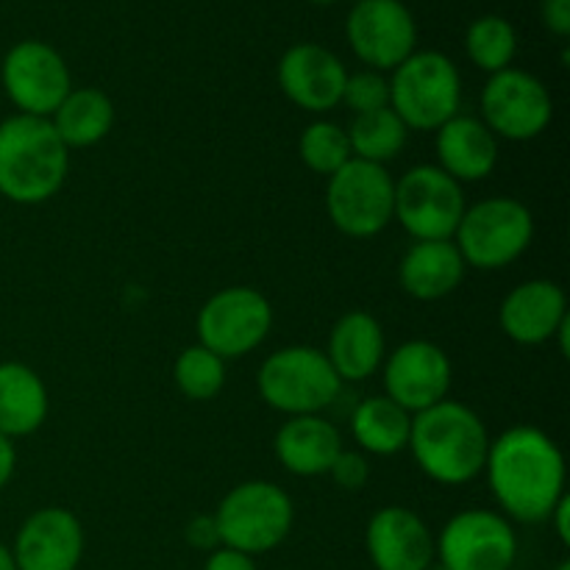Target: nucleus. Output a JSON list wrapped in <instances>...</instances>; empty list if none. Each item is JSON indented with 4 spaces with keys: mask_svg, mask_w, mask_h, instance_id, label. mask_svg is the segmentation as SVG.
Returning a JSON list of instances; mask_svg holds the SVG:
<instances>
[{
    "mask_svg": "<svg viewBox=\"0 0 570 570\" xmlns=\"http://www.w3.org/2000/svg\"><path fill=\"white\" fill-rule=\"evenodd\" d=\"M484 476L501 515L543 523L566 495V456L540 429L512 426L490 440Z\"/></svg>",
    "mask_w": 570,
    "mask_h": 570,
    "instance_id": "f257e3e1",
    "label": "nucleus"
},
{
    "mask_svg": "<svg viewBox=\"0 0 570 570\" xmlns=\"http://www.w3.org/2000/svg\"><path fill=\"white\" fill-rule=\"evenodd\" d=\"M406 449L432 482L460 488L484 473L490 434L471 406L445 399L412 415Z\"/></svg>",
    "mask_w": 570,
    "mask_h": 570,
    "instance_id": "f03ea898",
    "label": "nucleus"
},
{
    "mask_svg": "<svg viewBox=\"0 0 570 570\" xmlns=\"http://www.w3.org/2000/svg\"><path fill=\"white\" fill-rule=\"evenodd\" d=\"M70 148L48 117L11 115L0 122V195L11 204H45L65 187Z\"/></svg>",
    "mask_w": 570,
    "mask_h": 570,
    "instance_id": "7ed1b4c3",
    "label": "nucleus"
},
{
    "mask_svg": "<svg viewBox=\"0 0 570 570\" xmlns=\"http://www.w3.org/2000/svg\"><path fill=\"white\" fill-rule=\"evenodd\" d=\"M460 70L440 50H415L390 78V109L410 131H438L460 115Z\"/></svg>",
    "mask_w": 570,
    "mask_h": 570,
    "instance_id": "20e7f679",
    "label": "nucleus"
},
{
    "mask_svg": "<svg viewBox=\"0 0 570 570\" xmlns=\"http://www.w3.org/2000/svg\"><path fill=\"white\" fill-rule=\"evenodd\" d=\"M220 546L243 554H267L287 540L295 523L293 499L278 484L254 479L223 495L215 510Z\"/></svg>",
    "mask_w": 570,
    "mask_h": 570,
    "instance_id": "39448f33",
    "label": "nucleus"
},
{
    "mask_svg": "<svg viewBox=\"0 0 570 570\" xmlns=\"http://www.w3.org/2000/svg\"><path fill=\"white\" fill-rule=\"evenodd\" d=\"M262 401L287 417L321 415L334 404L343 382L326 351L312 345H287L267 356L256 376Z\"/></svg>",
    "mask_w": 570,
    "mask_h": 570,
    "instance_id": "423d86ee",
    "label": "nucleus"
},
{
    "mask_svg": "<svg viewBox=\"0 0 570 570\" xmlns=\"http://www.w3.org/2000/svg\"><path fill=\"white\" fill-rule=\"evenodd\" d=\"M532 237V209L512 195H493L468 206L454 232V245L468 267L501 271L527 254Z\"/></svg>",
    "mask_w": 570,
    "mask_h": 570,
    "instance_id": "0eeeda50",
    "label": "nucleus"
},
{
    "mask_svg": "<svg viewBox=\"0 0 570 570\" xmlns=\"http://www.w3.org/2000/svg\"><path fill=\"white\" fill-rule=\"evenodd\" d=\"M326 212L337 232L371 239L393 223L395 181L387 167L348 159L326 184Z\"/></svg>",
    "mask_w": 570,
    "mask_h": 570,
    "instance_id": "6e6552de",
    "label": "nucleus"
},
{
    "mask_svg": "<svg viewBox=\"0 0 570 570\" xmlns=\"http://www.w3.org/2000/svg\"><path fill=\"white\" fill-rule=\"evenodd\" d=\"M465 189L438 165H417L395 181V215L415 243L454 239L465 215Z\"/></svg>",
    "mask_w": 570,
    "mask_h": 570,
    "instance_id": "1a4fd4ad",
    "label": "nucleus"
},
{
    "mask_svg": "<svg viewBox=\"0 0 570 570\" xmlns=\"http://www.w3.org/2000/svg\"><path fill=\"white\" fill-rule=\"evenodd\" d=\"M198 343L220 360H239L259 348L273 328V306L259 289L226 287L198 312Z\"/></svg>",
    "mask_w": 570,
    "mask_h": 570,
    "instance_id": "9d476101",
    "label": "nucleus"
},
{
    "mask_svg": "<svg viewBox=\"0 0 570 570\" xmlns=\"http://www.w3.org/2000/svg\"><path fill=\"white\" fill-rule=\"evenodd\" d=\"M554 100L538 76L518 67L493 72L482 89V117L479 120L495 134V139L529 142L551 126Z\"/></svg>",
    "mask_w": 570,
    "mask_h": 570,
    "instance_id": "9b49d317",
    "label": "nucleus"
},
{
    "mask_svg": "<svg viewBox=\"0 0 570 570\" xmlns=\"http://www.w3.org/2000/svg\"><path fill=\"white\" fill-rule=\"evenodd\" d=\"M515 557V529L493 510L456 512L434 540V560L445 570H510Z\"/></svg>",
    "mask_w": 570,
    "mask_h": 570,
    "instance_id": "f8f14e48",
    "label": "nucleus"
},
{
    "mask_svg": "<svg viewBox=\"0 0 570 570\" xmlns=\"http://www.w3.org/2000/svg\"><path fill=\"white\" fill-rule=\"evenodd\" d=\"M6 98L17 115L50 117L72 89L70 67L59 50L39 39H22L6 53L0 67Z\"/></svg>",
    "mask_w": 570,
    "mask_h": 570,
    "instance_id": "ddd939ff",
    "label": "nucleus"
},
{
    "mask_svg": "<svg viewBox=\"0 0 570 570\" xmlns=\"http://www.w3.org/2000/svg\"><path fill=\"white\" fill-rule=\"evenodd\" d=\"M345 37L367 70L387 72L417 50V22L401 0H356L345 20Z\"/></svg>",
    "mask_w": 570,
    "mask_h": 570,
    "instance_id": "4468645a",
    "label": "nucleus"
},
{
    "mask_svg": "<svg viewBox=\"0 0 570 570\" xmlns=\"http://www.w3.org/2000/svg\"><path fill=\"white\" fill-rule=\"evenodd\" d=\"M384 395L404 406L410 415L429 410L449 399L451 367L449 354L429 340H410L384 356Z\"/></svg>",
    "mask_w": 570,
    "mask_h": 570,
    "instance_id": "2eb2a0df",
    "label": "nucleus"
},
{
    "mask_svg": "<svg viewBox=\"0 0 570 570\" xmlns=\"http://www.w3.org/2000/svg\"><path fill=\"white\" fill-rule=\"evenodd\" d=\"M278 87L298 109L323 115L343 100L348 70L337 53L317 42H298L278 61Z\"/></svg>",
    "mask_w": 570,
    "mask_h": 570,
    "instance_id": "dca6fc26",
    "label": "nucleus"
},
{
    "mask_svg": "<svg viewBox=\"0 0 570 570\" xmlns=\"http://www.w3.org/2000/svg\"><path fill=\"white\" fill-rule=\"evenodd\" d=\"M17 570H76L83 557V527L65 507H42L14 538Z\"/></svg>",
    "mask_w": 570,
    "mask_h": 570,
    "instance_id": "f3484780",
    "label": "nucleus"
},
{
    "mask_svg": "<svg viewBox=\"0 0 570 570\" xmlns=\"http://www.w3.org/2000/svg\"><path fill=\"white\" fill-rule=\"evenodd\" d=\"M365 549L376 570H426L434 562V534L406 507H382L367 521Z\"/></svg>",
    "mask_w": 570,
    "mask_h": 570,
    "instance_id": "a211bd4d",
    "label": "nucleus"
},
{
    "mask_svg": "<svg viewBox=\"0 0 570 570\" xmlns=\"http://www.w3.org/2000/svg\"><path fill=\"white\" fill-rule=\"evenodd\" d=\"M568 317L566 289L549 278H532L512 287L499 309L501 332L518 345L549 343Z\"/></svg>",
    "mask_w": 570,
    "mask_h": 570,
    "instance_id": "6ab92c4d",
    "label": "nucleus"
},
{
    "mask_svg": "<svg viewBox=\"0 0 570 570\" xmlns=\"http://www.w3.org/2000/svg\"><path fill=\"white\" fill-rule=\"evenodd\" d=\"M438 167L454 181H482L499 165V139L479 117L454 115L438 128Z\"/></svg>",
    "mask_w": 570,
    "mask_h": 570,
    "instance_id": "aec40b11",
    "label": "nucleus"
},
{
    "mask_svg": "<svg viewBox=\"0 0 570 570\" xmlns=\"http://www.w3.org/2000/svg\"><path fill=\"white\" fill-rule=\"evenodd\" d=\"M273 451L293 476H326L343 451V434L323 415L287 417L276 432Z\"/></svg>",
    "mask_w": 570,
    "mask_h": 570,
    "instance_id": "412c9836",
    "label": "nucleus"
},
{
    "mask_svg": "<svg viewBox=\"0 0 570 570\" xmlns=\"http://www.w3.org/2000/svg\"><path fill=\"white\" fill-rule=\"evenodd\" d=\"M326 356L340 382H365L387 356L382 323L371 312H345L328 334Z\"/></svg>",
    "mask_w": 570,
    "mask_h": 570,
    "instance_id": "4be33fe9",
    "label": "nucleus"
},
{
    "mask_svg": "<svg viewBox=\"0 0 570 570\" xmlns=\"http://www.w3.org/2000/svg\"><path fill=\"white\" fill-rule=\"evenodd\" d=\"M465 271L468 265L454 239H423L412 243L401 256L399 282L415 301H440L460 287Z\"/></svg>",
    "mask_w": 570,
    "mask_h": 570,
    "instance_id": "5701e85b",
    "label": "nucleus"
},
{
    "mask_svg": "<svg viewBox=\"0 0 570 570\" xmlns=\"http://www.w3.org/2000/svg\"><path fill=\"white\" fill-rule=\"evenodd\" d=\"M48 410V387L33 367L0 362V434L9 440L28 438L42 426Z\"/></svg>",
    "mask_w": 570,
    "mask_h": 570,
    "instance_id": "b1692460",
    "label": "nucleus"
},
{
    "mask_svg": "<svg viewBox=\"0 0 570 570\" xmlns=\"http://www.w3.org/2000/svg\"><path fill=\"white\" fill-rule=\"evenodd\" d=\"M48 120L67 148H92L115 126V104L95 87H72Z\"/></svg>",
    "mask_w": 570,
    "mask_h": 570,
    "instance_id": "393cba45",
    "label": "nucleus"
},
{
    "mask_svg": "<svg viewBox=\"0 0 570 570\" xmlns=\"http://www.w3.org/2000/svg\"><path fill=\"white\" fill-rule=\"evenodd\" d=\"M412 415L387 395H371L351 415V434L362 454L393 456L410 445Z\"/></svg>",
    "mask_w": 570,
    "mask_h": 570,
    "instance_id": "a878e982",
    "label": "nucleus"
},
{
    "mask_svg": "<svg viewBox=\"0 0 570 570\" xmlns=\"http://www.w3.org/2000/svg\"><path fill=\"white\" fill-rule=\"evenodd\" d=\"M345 134H348L354 159L373 161V165L382 167L399 159L401 150L406 148V139H410V128L390 106L371 111V115H356L351 126L345 128Z\"/></svg>",
    "mask_w": 570,
    "mask_h": 570,
    "instance_id": "bb28decb",
    "label": "nucleus"
},
{
    "mask_svg": "<svg viewBox=\"0 0 570 570\" xmlns=\"http://www.w3.org/2000/svg\"><path fill=\"white\" fill-rule=\"evenodd\" d=\"M468 59L484 72H501L512 67V59L518 53V33L507 17L484 14L468 26L465 33Z\"/></svg>",
    "mask_w": 570,
    "mask_h": 570,
    "instance_id": "cd10ccee",
    "label": "nucleus"
},
{
    "mask_svg": "<svg viewBox=\"0 0 570 570\" xmlns=\"http://www.w3.org/2000/svg\"><path fill=\"white\" fill-rule=\"evenodd\" d=\"M173 379L184 399L189 401H212L220 395L226 384V360L212 354L204 345H189L178 354L173 365Z\"/></svg>",
    "mask_w": 570,
    "mask_h": 570,
    "instance_id": "c85d7f7f",
    "label": "nucleus"
},
{
    "mask_svg": "<svg viewBox=\"0 0 570 570\" xmlns=\"http://www.w3.org/2000/svg\"><path fill=\"white\" fill-rule=\"evenodd\" d=\"M298 156L317 176H334L351 156L348 134L332 120H315L304 128L298 139Z\"/></svg>",
    "mask_w": 570,
    "mask_h": 570,
    "instance_id": "c756f323",
    "label": "nucleus"
},
{
    "mask_svg": "<svg viewBox=\"0 0 570 570\" xmlns=\"http://www.w3.org/2000/svg\"><path fill=\"white\" fill-rule=\"evenodd\" d=\"M343 106H348L351 115H371V111L387 109L390 106V78L376 70L351 72L343 87Z\"/></svg>",
    "mask_w": 570,
    "mask_h": 570,
    "instance_id": "7c9ffc66",
    "label": "nucleus"
},
{
    "mask_svg": "<svg viewBox=\"0 0 570 570\" xmlns=\"http://www.w3.org/2000/svg\"><path fill=\"white\" fill-rule=\"evenodd\" d=\"M326 476H332V482L337 484L340 490H348V493H356L367 484L371 479V462L362 451H340L334 465L328 468Z\"/></svg>",
    "mask_w": 570,
    "mask_h": 570,
    "instance_id": "2f4dec72",
    "label": "nucleus"
},
{
    "mask_svg": "<svg viewBox=\"0 0 570 570\" xmlns=\"http://www.w3.org/2000/svg\"><path fill=\"white\" fill-rule=\"evenodd\" d=\"M187 543L198 551H215L220 549V534H217L215 515H195L193 521L187 523Z\"/></svg>",
    "mask_w": 570,
    "mask_h": 570,
    "instance_id": "473e14b6",
    "label": "nucleus"
},
{
    "mask_svg": "<svg viewBox=\"0 0 570 570\" xmlns=\"http://www.w3.org/2000/svg\"><path fill=\"white\" fill-rule=\"evenodd\" d=\"M204 570H259V568H256L254 557H248V554H243V551H234V549H226V546H220V549L209 551Z\"/></svg>",
    "mask_w": 570,
    "mask_h": 570,
    "instance_id": "72a5a7b5",
    "label": "nucleus"
},
{
    "mask_svg": "<svg viewBox=\"0 0 570 570\" xmlns=\"http://www.w3.org/2000/svg\"><path fill=\"white\" fill-rule=\"evenodd\" d=\"M540 14H543V26L551 33L566 39L570 33V0H543L540 6Z\"/></svg>",
    "mask_w": 570,
    "mask_h": 570,
    "instance_id": "f704fd0d",
    "label": "nucleus"
},
{
    "mask_svg": "<svg viewBox=\"0 0 570 570\" xmlns=\"http://www.w3.org/2000/svg\"><path fill=\"white\" fill-rule=\"evenodd\" d=\"M549 523L554 527L560 543L570 546V499H568V493L557 501V507L551 510V515H549Z\"/></svg>",
    "mask_w": 570,
    "mask_h": 570,
    "instance_id": "c9c22d12",
    "label": "nucleus"
},
{
    "mask_svg": "<svg viewBox=\"0 0 570 570\" xmlns=\"http://www.w3.org/2000/svg\"><path fill=\"white\" fill-rule=\"evenodd\" d=\"M17 468V451H14V440L3 438L0 434V490L11 482Z\"/></svg>",
    "mask_w": 570,
    "mask_h": 570,
    "instance_id": "e433bc0d",
    "label": "nucleus"
},
{
    "mask_svg": "<svg viewBox=\"0 0 570 570\" xmlns=\"http://www.w3.org/2000/svg\"><path fill=\"white\" fill-rule=\"evenodd\" d=\"M0 570H17L14 554H11V549L6 543H0Z\"/></svg>",
    "mask_w": 570,
    "mask_h": 570,
    "instance_id": "4c0bfd02",
    "label": "nucleus"
},
{
    "mask_svg": "<svg viewBox=\"0 0 570 570\" xmlns=\"http://www.w3.org/2000/svg\"><path fill=\"white\" fill-rule=\"evenodd\" d=\"M309 3H321V6H328V3H337V0H309Z\"/></svg>",
    "mask_w": 570,
    "mask_h": 570,
    "instance_id": "58836bf2",
    "label": "nucleus"
},
{
    "mask_svg": "<svg viewBox=\"0 0 570 570\" xmlns=\"http://www.w3.org/2000/svg\"><path fill=\"white\" fill-rule=\"evenodd\" d=\"M426 570H445V568H443V566H440V562H438V560H434V562H432V566H429Z\"/></svg>",
    "mask_w": 570,
    "mask_h": 570,
    "instance_id": "ea45409f",
    "label": "nucleus"
},
{
    "mask_svg": "<svg viewBox=\"0 0 570 570\" xmlns=\"http://www.w3.org/2000/svg\"><path fill=\"white\" fill-rule=\"evenodd\" d=\"M554 570H570V562H560Z\"/></svg>",
    "mask_w": 570,
    "mask_h": 570,
    "instance_id": "a19ab883",
    "label": "nucleus"
}]
</instances>
